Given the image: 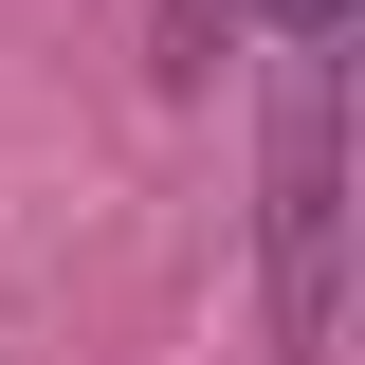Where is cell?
I'll return each mask as SVG.
<instances>
[{"label": "cell", "instance_id": "1", "mask_svg": "<svg viewBox=\"0 0 365 365\" xmlns=\"http://www.w3.org/2000/svg\"><path fill=\"white\" fill-rule=\"evenodd\" d=\"M256 329H274V365H329V347H347V73H329V55H292V91H274Z\"/></svg>", "mask_w": 365, "mask_h": 365}, {"label": "cell", "instance_id": "2", "mask_svg": "<svg viewBox=\"0 0 365 365\" xmlns=\"http://www.w3.org/2000/svg\"><path fill=\"white\" fill-rule=\"evenodd\" d=\"M347 19L365 0H274V55H347Z\"/></svg>", "mask_w": 365, "mask_h": 365}]
</instances>
